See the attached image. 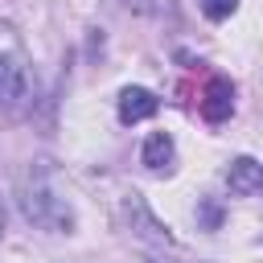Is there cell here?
Returning <instances> with one entry per match:
<instances>
[{
	"label": "cell",
	"mask_w": 263,
	"mask_h": 263,
	"mask_svg": "<svg viewBox=\"0 0 263 263\" xmlns=\"http://www.w3.org/2000/svg\"><path fill=\"white\" fill-rule=\"evenodd\" d=\"M37 99L33 62L12 25H0V119H21Z\"/></svg>",
	"instance_id": "6da1fadb"
},
{
	"label": "cell",
	"mask_w": 263,
	"mask_h": 263,
	"mask_svg": "<svg viewBox=\"0 0 263 263\" xmlns=\"http://www.w3.org/2000/svg\"><path fill=\"white\" fill-rule=\"evenodd\" d=\"M21 205H25V218H29V222H37V226H45V230H53V234H70V226H74V210H70V201L58 193L53 173H45V168H29Z\"/></svg>",
	"instance_id": "7a4b0ae2"
},
{
	"label": "cell",
	"mask_w": 263,
	"mask_h": 263,
	"mask_svg": "<svg viewBox=\"0 0 263 263\" xmlns=\"http://www.w3.org/2000/svg\"><path fill=\"white\" fill-rule=\"evenodd\" d=\"M123 218H127V226H132L144 242H152V247H177V238L168 234V226L148 210V201H144L140 193H127V197H123Z\"/></svg>",
	"instance_id": "3957f363"
},
{
	"label": "cell",
	"mask_w": 263,
	"mask_h": 263,
	"mask_svg": "<svg viewBox=\"0 0 263 263\" xmlns=\"http://www.w3.org/2000/svg\"><path fill=\"white\" fill-rule=\"evenodd\" d=\"M156 111H160L156 90H148V86H123L119 90V123H144Z\"/></svg>",
	"instance_id": "277c9868"
},
{
	"label": "cell",
	"mask_w": 263,
	"mask_h": 263,
	"mask_svg": "<svg viewBox=\"0 0 263 263\" xmlns=\"http://www.w3.org/2000/svg\"><path fill=\"white\" fill-rule=\"evenodd\" d=\"M173 160H177L173 136H168V132H148V136H144V148H140V164H144L148 173H168Z\"/></svg>",
	"instance_id": "5b68a950"
},
{
	"label": "cell",
	"mask_w": 263,
	"mask_h": 263,
	"mask_svg": "<svg viewBox=\"0 0 263 263\" xmlns=\"http://www.w3.org/2000/svg\"><path fill=\"white\" fill-rule=\"evenodd\" d=\"M226 185H230V193H238V197H255L259 185H263V168H259V160H255V156H238V160H230V168H226Z\"/></svg>",
	"instance_id": "8992f818"
},
{
	"label": "cell",
	"mask_w": 263,
	"mask_h": 263,
	"mask_svg": "<svg viewBox=\"0 0 263 263\" xmlns=\"http://www.w3.org/2000/svg\"><path fill=\"white\" fill-rule=\"evenodd\" d=\"M230 107H234V90H230V82H222V78H214L210 82V95H205V103H201V111H205V119H226L230 115Z\"/></svg>",
	"instance_id": "52a82bcc"
},
{
	"label": "cell",
	"mask_w": 263,
	"mask_h": 263,
	"mask_svg": "<svg viewBox=\"0 0 263 263\" xmlns=\"http://www.w3.org/2000/svg\"><path fill=\"white\" fill-rule=\"evenodd\" d=\"M197 4H201V16H205V21H214V25H218V21H226V16L238 8V0H197Z\"/></svg>",
	"instance_id": "ba28073f"
},
{
	"label": "cell",
	"mask_w": 263,
	"mask_h": 263,
	"mask_svg": "<svg viewBox=\"0 0 263 263\" xmlns=\"http://www.w3.org/2000/svg\"><path fill=\"white\" fill-rule=\"evenodd\" d=\"M0 230H4V218H0Z\"/></svg>",
	"instance_id": "9c48e42d"
}]
</instances>
